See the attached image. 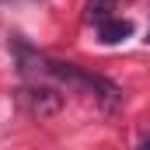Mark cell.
Wrapping results in <instances>:
<instances>
[{
	"label": "cell",
	"mask_w": 150,
	"mask_h": 150,
	"mask_svg": "<svg viewBox=\"0 0 150 150\" xmlns=\"http://www.w3.org/2000/svg\"><path fill=\"white\" fill-rule=\"evenodd\" d=\"M129 35H133V25L122 21V18H105L98 25V38L105 45H115V42H122V38H129Z\"/></svg>",
	"instance_id": "cell-3"
},
{
	"label": "cell",
	"mask_w": 150,
	"mask_h": 150,
	"mask_svg": "<svg viewBox=\"0 0 150 150\" xmlns=\"http://www.w3.org/2000/svg\"><path fill=\"white\" fill-rule=\"evenodd\" d=\"M42 70L49 77H59V80H67V84H74V87H80V91H91L105 108H115L119 105V87H115L112 80H105V77L98 74H84V70H77L74 63H56V59H42Z\"/></svg>",
	"instance_id": "cell-1"
},
{
	"label": "cell",
	"mask_w": 150,
	"mask_h": 150,
	"mask_svg": "<svg viewBox=\"0 0 150 150\" xmlns=\"http://www.w3.org/2000/svg\"><path fill=\"white\" fill-rule=\"evenodd\" d=\"M147 42H150V28H147Z\"/></svg>",
	"instance_id": "cell-6"
},
{
	"label": "cell",
	"mask_w": 150,
	"mask_h": 150,
	"mask_svg": "<svg viewBox=\"0 0 150 150\" xmlns=\"http://www.w3.org/2000/svg\"><path fill=\"white\" fill-rule=\"evenodd\" d=\"M119 4H126V0H87V21L91 25H101L105 18H112V11L119 7Z\"/></svg>",
	"instance_id": "cell-4"
},
{
	"label": "cell",
	"mask_w": 150,
	"mask_h": 150,
	"mask_svg": "<svg viewBox=\"0 0 150 150\" xmlns=\"http://www.w3.org/2000/svg\"><path fill=\"white\" fill-rule=\"evenodd\" d=\"M21 101H25L35 115H56L63 108V94L52 91V87H25V91H21Z\"/></svg>",
	"instance_id": "cell-2"
},
{
	"label": "cell",
	"mask_w": 150,
	"mask_h": 150,
	"mask_svg": "<svg viewBox=\"0 0 150 150\" xmlns=\"http://www.w3.org/2000/svg\"><path fill=\"white\" fill-rule=\"evenodd\" d=\"M140 147H150V133H143V136H140Z\"/></svg>",
	"instance_id": "cell-5"
}]
</instances>
